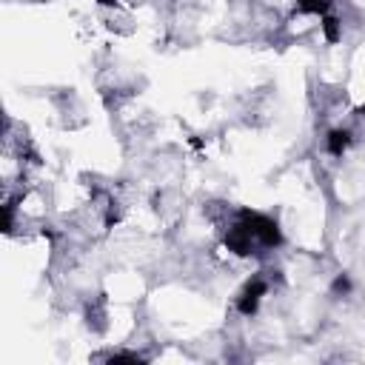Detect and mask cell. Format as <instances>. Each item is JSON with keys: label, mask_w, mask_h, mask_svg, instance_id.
<instances>
[{"label": "cell", "mask_w": 365, "mask_h": 365, "mask_svg": "<svg viewBox=\"0 0 365 365\" xmlns=\"http://www.w3.org/2000/svg\"><path fill=\"white\" fill-rule=\"evenodd\" d=\"M271 291V282L265 279V277H251L248 282H245V288L240 291V297H237V311L242 314V317H251V314H257V308H259V302H262V297Z\"/></svg>", "instance_id": "6da1fadb"}, {"label": "cell", "mask_w": 365, "mask_h": 365, "mask_svg": "<svg viewBox=\"0 0 365 365\" xmlns=\"http://www.w3.org/2000/svg\"><path fill=\"white\" fill-rule=\"evenodd\" d=\"M348 145H351V131H348V128H334V131H328V137H325L328 154L342 157V151H345Z\"/></svg>", "instance_id": "7a4b0ae2"}]
</instances>
